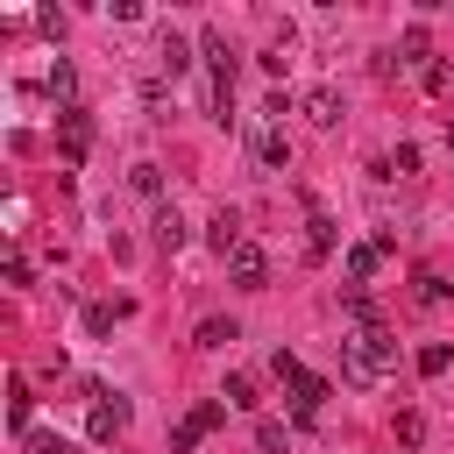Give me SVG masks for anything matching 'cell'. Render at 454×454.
Wrapping results in <instances>:
<instances>
[{"label":"cell","instance_id":"ac0fdd59","mask_svg":"<svg viewBox=\"0 0 454 454\" xmlns=\"http://www.w3.org/2000/svg\"><path fill=\"white\" fill-rule=\"evenodd\" d=\"M255 447H262V454H284L291 440H284V426H277V419H262V426H255Z\"/></svg>","mask_w":454,"mask_h":454},{"label":"cell","instance_id":"e0dca14e","mask_svg":"<svg viewBox=\"0 0 454 454\" xmlns=\"http://www.w3.org/2000/svg\"><path fill=\"white\" fill-rule=\"evenodd\" d=\"M447 362H454V355H447L440 340H433V348H419V376H447Z\"/></svg>","mask_w":454,"mask_h":454},{"label":"cell","instance_id":"cb8c5ba5","mask_svg":"<svg viewBox=\"0 0 454 454\" xmlns=\"http://www.w3.org/2000/svg\"><path fill=\"white\" fill-rule=\"evenodd\" d=\"M114 326V305H85V333H106Z\"/></svg>","mask_w":454,"mask_h":454},{"label":"cell","instance_id":"5bb4252c","mask_svg":"<svg viewBox=\"0 0 454 454\" xmlns=\"http://www.w3.org/2000/svg\"><path fill=\"white\" fill-rule=\"evenodd\" d=\"M128 184H135L142 199H156V206H163V170H156V163H135V170H128Z\"/></svg>","mask_w":454,"mask_h":454},{"label":"cell","instance_id":"ffe728a7","mask_svg":"<svg viewBox=\"0 0 454 454\" xmlns=\"http://www.w3.org/2000/svg\"><path fill=\"white\" fill-rule=\"evenodd\" d=\"M199 440H206V426H199V419H184V426L170 433V454H184V447H199Z\"/></svg>","mask_w":454,"mask_h":454},{"label":"cell","instance_id":"7a4b0ae2","mask_svg":"<svg viewBox=\"0 0 454 454\" xmlns=\"http://www.w3.org/2000/svg\"><path fill=\"white\" fill-rule=\"evenodd\" d=\"M270 369H277V383L291 390V411L312 426V419H319V404H326V376H312V369H305L291 348H277V355H270Z\"/></svg>","mask_w":454,"mask_h":454},{"label":"cell","instance_id":"9c48e42d","mask_svg":"<svg viewBox=\"0 0 454 454\" xmlns=\"http://www.w3.org/2000/svg\"><path fill=\"white\" fill-rule=\"evenodd\" d=\"M340 312L355 319V333H369V326H383V319H376V298H369L362 284H348V291H340Z\"/></svg>","mask_w":454,"mask_h":454},{"label":"cell","instance_id":"ba28073f","mask_svg":"<svg viewBox=\"0 0 454 454\" xmlns=\"http://www.w3.org/2000/svg\"><path fill=\"white\" fill-rule=\"evenodd\" d=\"M199 57L213 64V85H234V50H227V35H220V28H206V35H199Z\"/></svg>","mask_w":454,"mask_h":454},{"label":"cell","instance_id":"4fadbf2b","mask_svg":"<svg viewBox=\"0 0 454 454\" xmlns=\"http://www.w3.org/2000/svg\"><path fill=\"white\" fill-rule=\"evenodd\" d=\"M71 92H78V78H71V64L57 57V64H50V99H57V106H78Z\"/></svg>","mask_w":454,"mask_h":454},{"label":"cell","instance_id":"3957f363","mask_svg":"<svg viewBox=\"0 0 454 454\" xmlns=\"http://www.w3.org/2000/svg\"><path fill=\"white\" fill-rule=\"evenodd\" d=\"M57 135H64V163H78L92 149V114L85 106H57Z\"/></svg>","mask_w":454,"mask_h":454},{"label":"cell","instance_id":"9a60e30c","mask_svg":"<svg viewBox=\"0 0 454 454\" xmlns=\"http://www.w3.org/2000/svg\"><path fill=\"white\" fill-rule=\"evenodd\" d=\"M305 227H312V234H305V248H312V255H333V220H326L319 206H312V220H305Z\"/></svg>","mask_w":454,"mask_h":454},{"label":"cell","instance_id":"277c9868","mask_svg":"<svg viewBox=\"0 0 454 454\" xmlns=\"http://www.w3.org/2000/svg\"><path fill=\"white\" fill-rule=\"evenodd\" d=\"M227 277H234L241 291H262V284H270V255H262L255 241H241V248L227 255Z\"/></svg>","mask_w":454,"mask_h":454},{"label":"cell","instance_id":"52a82bcc","mask_svg":"<svg viewBox=\"0 0 454 454\" xmlns=\"http://www.w3.org/2000/svg\"><path fill=\"white\" fill-rule=\"evenodd\" d=\"M298 106H305V121H312V128H340V114H348V106H340V92H333V85H312V92H305V99H298Z\"/></svg>","mask_w":454,"mask_h":454},{"label":"cell","instance_id":"d4e9b609","mask_svg":"<svg viewBox=\"0 0 454 454\" xmlns=\"http://www.w3.org/2000/svg\"><path fill=\"white\" fill-rule=\"evenodd\" d=\"M419 433H426V419H419V411H397V440H404V447H411V440H419Z\"/></svg>","mask_w":454,"mask_h":454},{"label":"cell","instance_id":"6da1fadb","mask_svg":"<svg viewBox=\"0 0 454 454\" xmlns=\"http://www.w3.org/2000/svg\"><path fill=\"white\" fill-rule=\"evenodd\" d=\"M390 369H397V340H390L383 326L340 340V376H348V383H376V376H390Z\"/></svg>","mask_w":454,"mask_h":454},{"label":"cell","instance_id":"8992f818","mask_svg":"<svg viewBox=\"0 0 454 454\" xmlns=\"http://www.w3.org/2000/svg\"><path fill=\"white\" fill-rule=\"evenodd\" d=\"M85 433H92L99 447H114V440L128 433V404H121V397H114V404L99 397V404H92V419H85Z\"/></svg>","mask_w":454,"mask_h":454},{"label":"cell","instance_id":"44dd1931","mask_svg":"<svg viewBox=\"0 0 454 454\" xmlns=\"http://www.w3.org/2000/svg\"><path fill=\"white\" fill-rule=\"evenodd\" d=\"M397 50H404L397 64H419V57H426V28H404V43H397Z\"/></svg>","mask_w":454,"mask_h":454},{"label":"cell","instance_id":"7c38bea8","mask_svg":"<svg viewBox=\"0 0 454 454\" xmlns=\"http://www.w3.org/2000/svg\"><path fill=\"white\" fill-rule=\"evenodd\" d=\"M255 156H262L270 170H284V163H291V142H284L277 128H262V135H255Z\"/></svg>","mask_w":454,"mask_h":454},{"label":"cell","instance_id":"484cf974","mask_svg":"<svg viewBox=\"0 0 454 454\" xmlns=\"http://www.w3.org/2000/svg\"><path fill=\"white\" fill-rule=\"evenodd\" d=\"M28 454H71V447H64L57 433H28Z\"/></svg>","mask_w":454,"mask_h":454},{"label":"cell","instance_id":"30bf717a","mask_svg":"<svg viewBox=\"0 0 454 454\" xmlns=\"http://www.w3.org/2000/svg\"><path fill=\"white\" fill-rule=\"evenodd\" d=\"M376 262H383V248H376V241H355V248H348V284H369Z\"/></svg>","mask_w":454,"mask_h":454},{"label":"cell","instance_id":"4316f807","mask_svg":"<svg viewBox=\"0 0 454 454\" xmlns=\"http://www.w3.org/2000/svg\"><path fill=\"white\" fill-rule=\"evenodd\" d=\"M447 149H454V121H447Z\"/></svg>","mask_w":454,"mask_h":454},{"label":"cell","instance_id":"2e32d148","mask_svg":"<svg viewBox=\"0 0 454 454\" xmlns=\"http://www.w3.org/2000/svg\"><path fill=\"white\" fill-rule=\"evenodd\" d=\"M234 333H241L234 319H199V333H192V340H199V348H227Z\"/></svg>","mask_w":454,"mask_h":454},{"label":"cell","instance_id":"7402d4cb","mask_svg":"<svg viewBox=\"0 0 454 454\" xmlns=\"http://www.w3.org/2000/svg\"><path fill=\"white\" fill-rule=\"evenodd\" d=\"M440 298H447V277L426 270V277H419V305H440Z\"/></svg>","mask_w":454,"mask_h":454},{"label":"cell","instance_id":"8fae6325","mask_svg":"<svg viewBox=\"0 0 454 454\" xmlns=\"http://www.w3.org/2000/svg\"><path fill=\"white\" fill-rule=\"evenodd\" d=\"M156 64H163V71H170V78H177V71H184V64H192V43H184V35H170V28H163V43H156Z\"/></svg>","mask_w":454,"mask_h":454},{"label":"cell","instance_id":"d6986e66","mask_svg":"<svg viewBox=\"0 0 454 454\" xmlns=\"http://www.w3.org/2000/svg\"><path fill=\"white\" fill-rule=\"evenodd\" d=\"M220 397H227V404H241V411H248V404H255V383H248V376H227V390H220Z\"/></svg>","mask_w":454,"mask_h":454},{"label":"cell","instance_id":"5b68a950","mask_svg":"<svg viewBox=\"0 0 454 454\" xmlns=\"http://www.w3.org/2000/svg\"><path fill=\"white\" fill-rule=\"evenodd\" d=\"M184 234H192V227H184V213H177V206H156V213H149V241H156L163 255H177V248H184Z\"/></svg>","mask_w":454,"mask_h":454},{"label":"cell","instance_id":"603a6c76","mask_svg":"<svg viewBox=\"0 0 454 454\" xmlns=\"http://www.w3.org/2000/svg\"><path fill=\"white\" fill-rule=\"evenodd\" d=\"M390 170H397V177H411V170H419V149H411V142H397V156H390Z\"/></svg>","mask_w":454,"mask_h":454}]
</instances>
